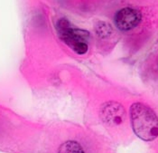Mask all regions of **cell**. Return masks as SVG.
<instances>
[{"label":"cell","mask_w":158,"mask_h":153,"mask_svg":"<svg viewBox=\"0 0 158 153\" xmlns=\"http://www.w3.org/2000/svg\"><path fill=\"white\" fill-rule=\"evenodd\" d=\"M58 153H85L81 146L76 141H66L61 144Z\"/></svg>","instance_id":"cell-5"},{"label":"cell","mask_w":158,"mask_h":153,"mask_svg":"<svg viewBox=\"0 0 158 153\" xmlns=\"http://www.w3.org/2000/svg\"><path fill=\"white\" fill-rule=\"evenodd\" d=\"M100 115L107 124L117 126L124 121L126 118V111L120 103L117 102H109L102 106Z\"/></svg>","instance_id":"cell-4"},{"label":"cell","mask_w":158,"mask_h":153,"mask_svg":"<svg viewBox=\"0 0 158 153\" xmlns=\"http://www.w3.org/2000/svg\"><path fill=\"white\" fill-rule=\"evenodd\" d=\"M142 15L139 10L133 7H125L116 13L114 22L121 31H128L137 26L141 22Z\"/></svg>","instance_id":"cell-3"},{"label":"cell","mask_w":158,"mask_h":153,"mask_svg":"<svg viewBox=\"0 0 158 153\" xmlns=\"http://www.w3.org/2000/svg\"><path fill=\"white\" fill-rule=\"evenodd\" d=\"M56 30L61 41L78 55H85L88 51L87 39L89 33L84 30L74 28L71 22L61 18L56 23Z\"/></svg>","instance_id":"cell-2"},{"label":"cell","mask_w":158,"mask_h":153,"mask_svg":"<svg viewBox=\"0 0 158 153\" xmlns=\"http://www.w3.org/2000/svg\"><path fill=\"white\" fill-rule=\"evenodd\" d=\"M132 128L137 137L145 141H152L158 137V118L154 111L140 103L130 108Z\"/></svg>","instance_id":"cell-1"},{"label":"cell","mask_w":158,"mask_h":153,"mask_svg":"<svg viewBox=\"0 0 158 153\" xmlns=\"http://www.w3.org/2000/svg\"><path fill=\"white\" fill-rule=\"evenodd\" d=\"M95 29H96L97 35L102 38L108 37L112 33V28H111L110 24L105 23V22H98Z\"/></svg>","instance_id":"cell-6"}]
</instances>
